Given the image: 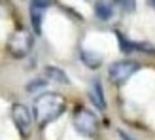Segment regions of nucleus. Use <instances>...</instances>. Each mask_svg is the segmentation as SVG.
Wrapping results in <instances>:
<instances>
[{
    "instance_id": "nucleus-1",
    "label": "nucleus",
    "mask_w": 155,
    "mask_h": 140,
    "mask_svg": "<svg viewBox=\"0 0 155 140\" xmlns=\"http://www.w3.org/2000/svg\"><path fill=\"white\" fill-rule=\"evenodd\" d=\"M66 108V100L59 93H42L34 98V119L40 127L55 121Z\"/></svg>"
},
{
    "instance_id": "nucleus-2",
    "label": "nucleus",
    "mask_w": 155,
    "mask_h": 140,
    "mask_svg": "<svg viewBox=\"0 0 155 140\" xmlns=\"http://www.w3.org/2000/svg\"><path fill=\"white\" fill-rule=\"evenodd\" d=\"M30 49H32V34L27 28H17L10 36V40H8V51H10V55L15 59H23L30 53Z\"/></svg>"
},
{
    "instance_id": "nucleus-3",
    "label": "nucleus",
    "mask_w": 155,
    "mask_h": 140,
    "mask_svg": "<svg viewBox=\"0 0 155 140\" xmlns=\"http://www.w3.org/2000/svg\"><path fill=\"white\" fill-rule=\"evenodd\" d=\"M74 127H76V131L80 135L93 138L97 135V131H98L97 115L93 112H89V110H85V108H78L76 114H74Z\"/></svg>"
},
{
    "instance_id": "nucleus-4",
    "label": "nucleus",
    "mask_w": 155,
    "mask_h": 140,
    "mask_svg": "<svg viewBox=\"0 0 155 140\" xmlns=\"http://www.w3.org/2000/svg\"><path fill=\"white\" fill-rule=\"evenodd\" d=\"M136 70H138V63H136V61L125 59V61H117V63H114L110 66V70H108V76H110V80L115 85H121V83L129 82L130 78L136 74Z\"/></svg>"
},
{
    "instance_id": "nucleus-5",
    "label": "nucleus",
    "mask_w": 155,
    "mask_h": 140,
    "mask_svg": "<svg viewBox=\"0 0 155 140\" xmlns=\"http://www.w3.org/2000/svg\"><path fill=\"white\" fill-rule=\"evenodd\" d=\"M12 119L15 123V127H17L19 135L23 138H28L30 133H32V114H30L28 108L25 104L15 102L12 106Z\"/></svg>"
},
{
    "instance_id": "nucleus-6",
    "label": "nucleus",
    "mask_w": 155,
    "mask_h": 140,
    "mask_svg": "<svg viewBox=\"0 0 155 140\" xmlns=\"http://www.w3.org/2000/svg\"><path fill=\"white\" fill-rule=\"evenodd\" d=\"M89 98L93 100V104L100 110L106 108V98H104V91H102V83L98 80H93L89 85Z\"/></svg>"
},
{
    "instance_id": "nucleus-7",
    "label": "nucleus",
    "mask_w": 155,
    "mask_h": 140,
    "mask_svg": "<svg viewBox=\"0 0 155 140\" xmlns=\"http://www.w3.org/2000/svg\"><path fill=\"white\" fill-rule=\"evenodd\" d=\"M80 59H81V63L87 66V68H100V65H102V57L98 55V53L95 51H89V49H81L80 51Z\"/></svg>"
},
{
    "instance_id": "nucleus-8",
    "label": "nucleus",
    "mask_w": 155,
    "mask_h": 140,
    "mask_svg": "<svg viewBox=\"0 0 155 140\" xmlns=\"http://www.w3.org/2000/svg\"><path fill=\"white\" fill-rule=\"evenodd\" d=\"M117 38L121 42V49L123 51H148V53H155V49H151V45L148 44H138V42H129L125 36H123L121 32H117Z\"/></svg>"
},
{
    "instance_id": "nucleus-9",
    "label": "nucleus",
    "mask_w": 155,
    "mask_h": 140,
    "mask_svg": "<svg viewBox=\"0 0 155 140\" xmlns=\"http://www.w3.org/2000/svg\"><path fill=\"white\" fill-rule=\"evenodd\" d=\"M95 13H97V17L102 19V21L112 19V15H114V6H112V2H110V0H97Z\"/></svg>"
},
{
    "instance_id": "nucleus-10",
    "label": "nucleus",
    "mask_w": 155,
    "mask_h": 140,
    "mask_svg": "<svg viewBox=\"0 0 155 140\" xmlns=\"http://www.w3.org/2000/svg\"><path fill=\"white\" fill-rule=\"evenodd\" d=\"M44 74L48 76L49 80L57 82V83H63V85H68V83H70V80H68V76H66V72H63V70L57 68V66H45Z\"/></svg>"
},
{
    "instance_id": "nucleus-11",
    "label": "nucleus",
    "mask_w": 155,
    "mask_h": 140,
    "mask_svg": "<svg viewBox=\"0 0 155 140\" xmlns=\"http://www.w3.org/2000/svg\"><path fill=\"white\" fill-rule=\"evenodd\" d=\"M42 19H44V10L36 6H30V23L36 34H42Z\"/></svg>"
},
{
    "instance_id": "nucleus-12",
    "label": "nucleus",
    "mask_w": 155,
    "mask_h": 140,
    "mask_svg": "<svg viewBox=\"0 0 155 140\" xmlns=\"http://www.w3.org/2000/svg\"><path fill=\"white\" fill-rule=\"evenodd\" d=\"M115 4L125 12H134L136 10V0H115Z\"/></svg>"
},
{
    "instance_id": "nucleus-13",
    "label": "nucleus",
    "mask_w": 155,
    "mask_h": 140,
    "mask_svg": "<svg viewBox=\"0 0 155 140\" xmlns=\"http://www.w3.org/2000/svg\"><path fill=\"white\" fill-rule=\"evenodd\" d=\"M51 4V0H32V6H36V8H48Z\"/></svg>"
}]
</instances>
